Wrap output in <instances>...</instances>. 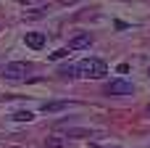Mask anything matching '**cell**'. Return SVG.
Masks as SVG:
<instances>
[{
	"label": "cell",
	"mask_w": 150,
	"mask_h": 148,
	"mask_svg": "<svg viewBox=\"0 0 150 148\" xmlns=\"http://www.w3.org/2000/svg\"><path fill=\"white\" fill-rule=\"evenodd\" d=\"M69 109V101H47L42 103V114H55V111H63Z\"/></svg>",
	"instance_id": "cell-6"
},
{
	"label": "cell",
	"mask_w": 150,
	"mask_h": 148,
	"mask_svg": "<svg viewBox=\"0 0 150 148\" xmlns=\"http://www.w3.org/2000/svg\"><path fill=\"white\" fill-rule=\"evenodd\" d=\"M29 64H24V61H13V64H5L3 69H0V74L8 79V82H21V79H26V74H29Z\"/></svg>",
	"instance_id": "cell-2"
},
{
	"label": "cell",
	"mask_w": 150,
	"mask_h": 148,
	"mask_svg": "<svg viewBox=\"0 0 150 148\" xmlns=\"http://www.w3.org/2000/svg\"><path fill=\"white\" fill-rule=\"evenodd\" d=\"M61 5H74V3H79V0H58Z\"/></svg>",
	"instance_id": "cell-13"
},
{
	"label": "cell",
	"mask_w": 150,
	"mask_h": 148,
	"mask_svg": "<svg viewBox=\"0 0 150 148\" xmlns=\"http://www.w3.org/2000/svg\"><path fill=\"white\" fill-rule=\"evenodd\" d=\"M32 119H34L32 111H16L13 114V122H32Z\"/></svg>",
	"instance_id": "cell-9"
},
{
	"label": "cell",
	"mask_w": 150,
	"mask_h": 148,
	"mask_svg": "<svg viewBox=\"0 0 150 148\" xmlns=\"http://www.w3.org/2000/svg\"><path fill=\"white\" fill-rule=\"evenodd\" d=\"M24 42H26L29 48L40 50V48L45 45V34H42V32H26V34H24Z\"/></svg>",
	"instance_id": "cell-4"
},
{
	"label": "cell",
	"mask_w": 150,
	"mask_h": 148,
	"mask_svg": "<svg viewBox=\"0 0 150 148\" xmlns=\"http://www.w3.org/2000/svg\"><path fill=\"white\" fill-rule=\"evenodd\" d=\"M90 42H92V37H90V34H76V37L69 42V50H82V48H90Z\"/></svg>",
	"instance_id": "cell-5"
},
{
	"label": "cell",
	"mask_w": 150,
	"mask_h": 148,
	"mask_svg": "<svg viewBox=\"0 0 150 148\" xmlns=\"http://www.w3.org/2000/svg\"><path fill=\"white\" fill-rule=\"evenodd\" d=\"M66 135H69V138H92V135H95V130H82V127H71V130H66Z\"/></svg>",
	"instance_id": "cell-8"
},
{
	"label": "cell",
	"mask_w": 150,
	"mask_h": 148,
	"mask_svg": "<svg viewBox=\"0 0 150 148\" xmlns=\"http://www.w3.org/2000/svg\"><path fill=\"white\" fill-rule=\"evenodd\" d=\"M76 74L84 77V79H98V77L108 74V64L103 58H84V61L76 64Z\"/></svg>",
	"instance_id": "cell-1"
},
{
	"label": "cell",
	"mask_w": 150,
	"mask_h": 148,
	"mask_svg": "<svg viewBox=\"0 0 150 148\" xmlns=\"http://www.w3.org/2000/svg\"><path fill=\"white\" fill-rule=\"evenodd\" d=\"M26 16H29V19H40V16H42V11H29Z\"/></svg>",
	"instance_id": "cell-12"
},
{
	"label": "cell",
	"mask_w": 150,
	"mask_h": 148,
	"mask_svg": "<svg viewBox=\"0 0 150 148\" xmlns=\"http://www.w3.org/2000/svg\"><path fill=\"white\" fill-rule=\"evenodd\" d=\"M132 82L129 79H113L105 85V95H132Z\"/></svg>",
	"instance_id": "cell-3"
},
{
	"label": "cell",
	"mask_w": 150,
	"mask_h": 148,
	"mask_svg": "<svg viewBox=\"0 0 150 148\" xmlns=\"http://www.w3.org/2000/svg\"><path fill=\"white\" fill-rule=\"evenodd\" d=\"M58 77L74 79V77H79V74H76V66H74V64H61V66H58Z\"/></svg>",
	"instance_id": "cell-7"
},
{
	"label": "cell",
	"mask_w": 150,
	"mask_h": 148,
	"mask_svg": "<svg viewBox=\"0 0 150 148\" xmlns=\"http://www.w3.org/2000/svg\"><path fill=\"white\" fill-rule=\"evenodd\" d=\"M66 56H69V48H61V50H55L50 58H53V61H61V58H66Z\"/></svg>",
	"instance_id": "cell-10"
},
{
	"label": "cell",
	"mask_w": 150,
	"mask_h": 148,
	"mask_svg": "<svg viewBox=\"0 0 150 148\" xmlns=\"http://www.w3.org/2000/svg\"><path fill=\"white\" fill-rule=\"evenodd\" d=\"M148 111H150V106H148Z\"/></svg>",
	"instance_id": "cell-14"
},
{
	"label": "cell",
	"mask_w": 150,
	"mask_h": 148,
	"mask_svg": "<svg viewBox=\"0 0 150 148\" xmlns=\"http://www.w3.org/2000/svg\"><path fill=\"white\" fill-rule=\"evenodd\" d=\"M47 148H63V143H61L58 138H50V140H47Z\"/></svg>",
	"instance_id": "cell-11"
}]
</instances>
